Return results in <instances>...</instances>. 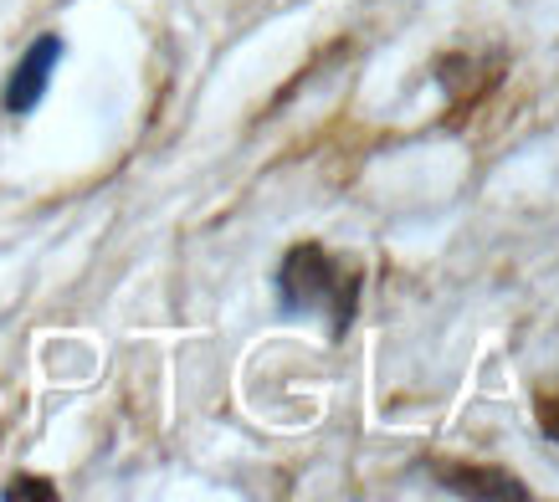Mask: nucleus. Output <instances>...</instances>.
Masks as SVG:
<instances>
[{
    "mask_svg": "<svg viewBox=\"0 0 559 502\" xmlns=\"http://www.w3.org/2000/svg\"><path fill=\"white\" fill-rule=\"evenodd\" d=\"M359 267L340 262L334 251L323 247V241H298V247L283 251V262H277V277H272V292H277V313L283 319H308V313H319L329 323V338L340 344L349 338L359 319Z\"/></svg>",
    "mask_w": 559,
    "mask_h": 502,
    "instance_id": "obj_1",
    "label": "nucleus"
},
{
    "mask_svg": "<svg viewBox=\"0 0 559 502\" xmlns=\"http://www.w3.org/2000/svg\"><path fill=\"white\" fill-rule=\"evenodd\" d=\"M62 57H68V41L57 32H41L32 41V47L16 57V68H11V77H5V93H0V108L11 118H26L41 108V98H47L51 87V72L62 68Z\"/></svg>",
    "mask_w": 559,
    "mask_h": 502,
    "instance_id": "obj_2",
    "label": "nucleus"
},
{
    "mask_svg": "<svg viewBox=\"0 0 559 502\" xmlns=\"http://www.w3.org/2000/svg\"><path fill=\"white\" fill-rule=\"evenodd\" d=\"M426 471L437 477V487L457 492V498L477 502H528V487L513 471L498 467H467V462H426Z\"/></svg>",
    "mask_w": 559,
    "mask_h": 502,
    "instance_id": "obj_3",
    "label": "nucleus"
},
{
    "mask_svg": "<svg viewBox=\"0 0 559 502\" xmlns=\"http://www.w3.org/2000/svg\"><path fill=\"white\" fill-rule=\"evenodd\" d=\"M0 498L5 502H57V487H51L47 477H16V482H5Z\"/></svg>",
    "mask_w": 559,
    "mask_h": 502,
    "instance_id": "obj_4",
    "label": "nucleus"
}]
</instances>
